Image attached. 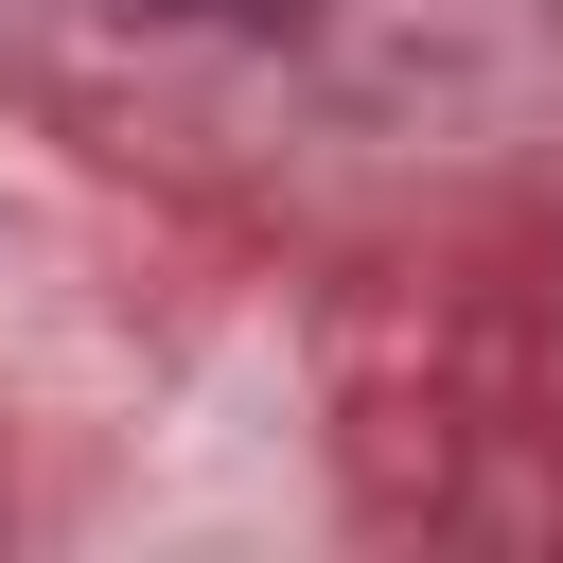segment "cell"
<instances>
[{
	"instance_id": "1",
	"label": "cell",
	"mask_w": 563,
	"mask_h": 563,
	"mask_svg": "<svg viewBox=\"0 0 563 563\" xmlns=\"http://www.w3.org/2000/svg\"><path fill=\"white\" fill-rule=\"evenodd\" d=\"M176 18H317V0H176Z\"/></svg>"
}]
</instances>
